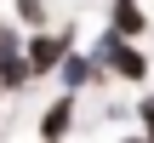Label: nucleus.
<instances>
[{
    "mask_svg": "<svg viewBox=\"0 0 154 143\" xmlns=\"http://www.w3.org/2000/svg\"><path fill=\"white\" fill-rule=\"evenodd\" d=\"M80 103L86 97H74V92H57L46 109H40V120H34V138L40 143H69L80 132Z\"/></svg>",
    "mask_w": 154,
    "mask_h": 143,
    "instance_id": "obj_4",
    "label": "nucleus"
},
{
    "mask_svg": "<svg viewBox=\"0 0 154 143\" xmlns=\"http://www.w3.org/2000/svg\"><path fill=\"white\" fill-rule=\"evenodd\" d=\"M11 29H17V23H11V17H6V11H0V40H6V34H11Z\"/></svg>",
    "mask_w": 154,
    "mask_h": 143,
    "instance_id": "obj_8",
    "label": "nucleus"
},
{
    "mask_svg": "<svg viewBox=\"0 0 154 143\" xmlns=\"http://www.w3.org/2000/svg\"><path fill=\"white\" fill-rule=\"evenodd\" d=\"M74 46H80L74 23H51V29H29V34H23V57H29L34 80H57V63H63Z\"/></svg>",
    "mask_w": 154,
    "mask_h": 143,
    "instance_id": "obj_2",
    "label": "nucleus"
},
{
    "mask_svg": "<svg viewBox=\"0 0 154 143\" xmlns=\"http://www.w3.org/2000/svg\"><path fill=\"white\" fill-rule=\"evenodd\" d=\"M11 23L29 34V29H51V6L46 0H11Z\"/></svg>",
    "mask_w": 154,
    "mask_h": 143,
    "instance_id": "obj_6",
    "label": "nucleus"
},
{
    "mask_svg": "<svg viewBox=\"0 0 154 143\" xmlns=\"http://www.w3.org/2000/svg\"><path fill=\"white\" fill-rule=\"evenodd\" d=\"M120 143H149V138H143V132H126V138H120Z\"/></svg>",
    "mask_w": 154,
    "mask_h": 143,
    "instance_id": "obj_9",
    "label": "nucleus"
},
{
    "mask_svg": "<svg viewBox=\"0 0 154 143\" xmlns=\"http://www.w3.org/2000/svg\"><path fill=\"white\" fill-rule=\"evenodd\" d=\"M131 120H137V132L154 143V86H143V92H137V103H131Z\"/></svg>",
    "mask_w": 154,
    "mask_h": 143,
    "instance_id": "obj_7",
    "label": "nucleus"
},
{
    "mask_svg": "<svg viewBox=\"0 0 154 143\" xmlns=\"http://www.w3.org/2000/svg\"><path fill=\"white\" fill-rule=\"evenodd\" d=\"M103 29H114L120 40H149V34H154V11L143 6V0H109Z\"/></svg>",
    "mask_w": 154,
    "mask_h": 143,
    "instance_id": "obj_5",
    "label": "nucleus"
},
{
    "mask_svg": "<svg viewBox=\"0 0 154 143\" xmlns=\"http://www.w3.org/2000/svg\"><path fill=\"white\" fill-rule=\"evenodd\" d=\"M109 86V69L91 57V52H69L63 63H57V92H74V97H91V92H103Z\"/></svg>",
    "mask_w": 154,
    "mask_h": 143,
    "instance_id": "obj_3",
    "label": "nucleus"
},
{
    "mask_svg": "<svg viewBox=\"0 0 154 143\" xmlns=\"http://www.w3.org/2000/svg\"><path fill=\"white\" fill-rule=\"evenodd\" d=\"M103 69H109V80H120V86H149V75H154V57L143 52V40H120L114 29H97V40L86 46Z\"/></svg>",
    "mask_w": 154,
    "mask_h": 143,
    "instance_id": "obj_1",
    "label": "nucleus"
}]
</instances>
